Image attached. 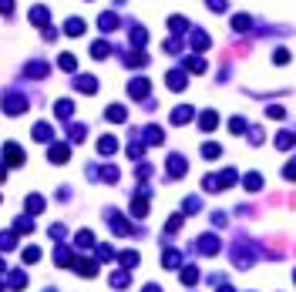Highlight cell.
<instances>
[{
  "label": "cell",
  "instance_id": "7a4b0ae2",
  "mask_svg": "<svg viewBox=\"0 0 296 292\" xmlns=\"http://www.w3.org/2000/svg\"><path fill=\"white\" fill-rule=\"evenodd\" d=\"M4 161H11V165H21L24 161V151L17 145H4Z\"/></svg>",
  "mask_w": 296,
  "mask_h": 292
},
{
  "label": "cell",
  "instance_id": "836d02e7",
  "mask_svg": "<svg viewBox=\"0 0 296 292\" xmlns=\"http://www.w3.org/2000/svg\"><path fill=\"white\" fill-rule=\"evenodd\" d=\"M91 242H94L91 232H81V235H78V245H91Z\"/></svg>",
  "mask_w": 296,
  "mask_h": 292
},
{
  "label": "cell",
  "instance_id": "1f68e13d",
  "mask_svg": "<svg viewBox=\"0 0 296 292\" xmlns=\"http://www.w3.org/2000/svg\"><path fill=\"white\" fill-rule=\"evenodd\" d=\"M283 175H286L289 181H296V161H289V165H286V168H283Z\"/></svg>",
  "mask_w": 296,
  "mask_h": 292
},
{
  "label": "cell",
  "instance_id": "83f0119b",
  "mask_svg": "<svg viewBox=\"0 0 296 292\" xmlns=\"http://www.w3.org/2000/svg\"><path fill=\"white\" fill-rule=\"evenodd\" d=\"M108 118L111 121H125V108H108Z\"/></svg>",
  "mask_w": 296,
  "mask_h": 292
},
{
  "label": "cell",
  "instance_id": "52a82bcc",
  "mask_svg": "<svg viewBox=\"0 0 296 292\" xmlns=\"http://www.w3.org/2000/svg\"><path fill=\"white\" fill-rule=\"evenodd\" d=\"M64 31H68L71 37H78V34H84V21H81V17H71V21H68V27H64Z\"/></svg>",
  "mask_w": 296,
  "mask_h": 292
},
{
  "label": "cell",
  "instance_id": "ba28073f",
  "mask_svg": "<svg viewBox=\"0 0 296 292\" xmlns=\"http://www.w3.org/2000/svg\"><path fill=\"white\" fill-rule=\"evenodd\" d=\"M169 88L172 91H182L185 88V74H182V71H172V74H169Z\"/></svg>",
  "mask_w": 296,
  "mask_h": 292
},
{
  "label": "cell",
  "instance_id": "74e56055",
  "mask_svg": "<svg viewBox=\"0 0 296 292\" xmlns=\"http://www.w3.org/2000/svg\"><path fill=\"white\" fill-rule=\"evenodd\" d=\"M145 292H162V289H159V285H148V289H145Z\"/></svg>",
  "mask_w": 296,
  "mask_h": 292
},
{
  "label": "cell",
  "instance_id": "ac0fdd59",
  "mask_svg": "<svg viewBox=\"0 0 296 292\" xmlns=\"http://www.w3.org/2000/svg\"><path fill=\"white\" fill-rule=\"evenodd\" d=\"M98 148H101V155H111L114 148H118V141H114V138H101V145Z\"/></svg>",
  "mask_w": 296,
  "mask_h": 292
},
{
  "label": "cell",
  "instance_id": "e0dca14e",
  "mask_svg": "<svg viewBox=\"0 0 296 292\" xmlns=\"http://www.w3.org/2000/svg\"><path fill=\"white\" fill-rule=\"evenodd\" d=\"M185 64H189V71H195V74H202V71H205V61H202V57H189Z\"/></svg>",
  "mask_w": 296,
  "mask_h": 292
},
{
  "label": "cell",
  "instance_id": "7402d4cb",
  "mask_svg": "<svg viewBox=\"0 0 296 292\" xmlns=\"http://www.w3.org/2000/svg\"><path fill=\"white\" fill-rule=\"evenodd\" d=\"M34 138H37V141H47V138H51V128H47V124H37V128H34Z\"/></svg>",
  "mask_w": 296,
  "mask_h": 292
},
{
  "label": "cell",
  "instance_id": "9a60e30c",
  "mask_svg": "<svg viewBox=\"0 0 296 292\" xmlns=\"http://www.w3.org/2000/svg\"><path fill=\"white\" fill-rule=\"evenodd\" d=\"M202 155L209 158V161H216V158L222 155V148H219V145H202Z\"/></svg>",
  "mask_w": 296,
  "mask_h": 292
},
{
  "label": "cell",
  "instance_id": "4dcf8cb0",
  "mask_svg": "<svg viewBox=\"0 0 296 292\" xmlns=\"http://www.w3.org/2000/svg\"><path fill=\"white\" fill-rule=\"evenodd\" d=\"M61 68H64V71H74V57H71V54H61Z\"/></svg>",
  "mask_w": 296,
  "mask_h": 292
},
{
  "label": "cell",
  "instance_id": "30bf717a",
  "mask_svg": "<svg viewBox=\"0 0 296 292\" xmlns=\"http://www.w3.org/2000/svg\"><path fill=\"white\" fill-rule=\"evenodd\" d=\"M199 248H202L205 255H212V252H216V248H219V242H216V235H202V242H199Z\"/></svg>",
  "mask_w": 296,
  "mask_h": 292
},
{
  "label": "cell",
  "instance_id": "d4e9b609",
  "mask_svg": "<svg viewBox=\"0 0 296 292\" xmlns=\"http://www.w3.org/2000/svg\"><path fill=\"white\" fill-rule=\"evenodd\" d=\"M57 114H61V118H68L71 111H74V108H71V101H57V108H54Z\"/></svg>",
  "mask_w": 296,
  "mask_h": 292
},
{
  "label": "cell",
  "instance_id": "44dd1931",
  "mask_svg": "<svg viewBox=\"0 0 296 292\" xmlns=\"http://www.w3.org/2000/svg\"><path fill=\"white\" fill-rule=\"evenodd\" d=\"M273 64H289V51H286V47H279L273 54Z\"/></svg>",
  "mask_w": 296,
  "mask_h": 292
},
{
  "label": "cell",
  "instance_id": "4316f807",
  "mask_svg": "<svg viewBox=\"0 0 296 292\" xmlns=\"http://www.w3.org/2000/svg\"><path fill=\"white\" fill-rule=\"evenodd\" d=\"M91 54H94V57H108V44H104V41H98V44L91 47Z\"/></svg>",
  "mask_w": 296,
  "mask_h": 292
},
{
  "label": "cell",
  "instance_id": "d6986e66",
  "mask_svg": "<svg viewBox=\"0 0 296 292\" xmlns=\"http://www.w3.org/2000/svg\"><path fill=\"white\" fill-rule=\"evenodd\" d=\"M27 208H31V212H41V208H44V198H41V195H31V198H27Z\"/></svg>",
  "mask_w": 296,
  "mask_h": 292
},
{
  "label": "cell",
  "instance_id": "5bb4252c",
  "mask_svg": "<svg viewBox=\"0 0 296 292\" xmlns=\"http://www.w3.org/2000/svg\"><path fill=\"white\" fill-rule=\"evenodd\" d=\"M169 171L175 175V178H179V175H185V161H182V158H172V161H169Z\"/></svg>",
  "mask_w": 296,
  "mask_h": 292
},
{
  "label": "cell",
  "instance_id": "ffe728a7",
  "mask_svg": "<svg viewBox=\"0 0 296 292\" xmlns=\"http://www.w3.org/2000/svg\"><path fill=\"white\" fill-rule=\"evenodd\" d=\"M185 24H189L185 17H172V21H169V27L175 31V34H182V31H185Z\"/></svg>",
  "mask_w": 296,
  "mask_h": 292
},
{
  "label": "cell",
  "instance_id": "d6a6232c",
  "mask_svg": "<svg viewBox=\"0 0 296 292\" xmlns=\"http://www.w3.org/2000/svg\"><path fill=\"white\" fill-rule=\"evenodd\" d=\"M24 258H27V262H37V258H41V248H27Z\"/></svg>",
  "mask_w": 296,
  "mask_h": 292
},
{
  "label": "cell",
  "instance_id": "277c9868",
  "mask_svg": "<svg viewBox=\"0 0 296 292\" xmlns=\"http://www.w3.org/2000/svg\"><path fill=\"white\" fill-rule=\"evenodd\" d=\"M24 108H27L24 98H7V101H4V111H11V114H21Z\"/></svg>",
  "mask_w": 296,
  "mask_h": 292
},
{
  "label": "cell",
  "instance_id": "6da1fadb",
  "mask_svg": "<svg viewBox=\"0 0 296 292\" xmlns=\"http://www.w3.org/2000/svg\"><path fill=\"white\" fill-rule=\"evenodd\" d=\"M216 124H219V114L216 111H202V114H199V128H202V131H212Z\"/></svg>",
  "mask_w": 296,
  "mask_h": 292
},
{
  "label": "cell",
  "instance_id": "3957f363",
  "mask_svg": "<svg viewBox=\"0 0 296 292\" xmlns=\"http://www.w3.org/2000/svg\"><path fill=\"white\" fill-rule=\"evenodd\" d=\"M128 91H131V98H145V94H148V81L145 78H135L131 84H128Z\"/></svg>",
  "mask_w": 296,
  "mask_h": 292
},
{
  "label": "cell",
  "instance_id": "8d00e7d4",
  "mask_svg": "<svg viewBox=\"0 0 296 292\" xmlns=\"http://www.w3.org/2000/svg\"><path fill=\"white\" fill-rule=\"evenodd\" d=\"M14 11V0H0V14H11Z\"/></svg>",
  "mask_w": 296,
  "mask_h": 292
},
{
  "label": "cell",
  "instance_id": "2e32d148",
  "mask_svg": "<svg viewBox=\"0 0 296 292\" xmlns=\"http://www.w3.org/2000/svg\"><path fill=\"white\" fill-rule=\"evenodd\" d=\"M31 21L47 24V7H31Z\"/></svg>",
  "mask_w": 296,
  "mask_h": 292
},
{
  "label": "cell",
  "instance_id": "f1b7e54d",
  "mask_svg": "<svg viewBox=\"0 0 296 292\" xmlns=\"http://www.w3.org/2000/svg\"><path fill=\"white\" fill-rule=\"evenodd\" d=\"M145 61H148V57H145V54H138V51H135V54H128V64H131V68H138V64H145Z\"/></svg>",
  "mask_w": 296,
  "mask_h": 292
},
{
  "label": "cell",
  "instance_id": "cb8c5ba5",
  "mask_svg": "<svg viewBox=\"0 0 296 292\" xmlns=\"http://www.w3.org/2000/svg\"><path fill=\"white\" fill-rule=\"evenodd\" d=\"M17 245V238L11 235V232H4V235H0V248H14Z\"/></svg>",
  "mask_w": 296,
  "mask_h": 292
},
{
  "label": "cell",
  "instance_id": "4fadbf2b",
  "mask_svg": "<svg viewBox=\"0 0 296 292\" xmlns=\"http://www.w3.org/2000/svg\"><path fill=\"white\" fill-rule=\"evenodd\" d=\"M246 188H249V191H259L262 188V175H256V171L246 175Z\"/></svg>",
  "mask_w": 296,
  "mask_h": 292
},
{
  "label": "cell",
  "instance_id": "ab89813d",
  "mask_svg": "<svg viewBox=\"0 0 296 292\" xmlns=\"http://www.w3.org/2000/svg\"><path fill=\"white\" fill-rule=\"evenodd\" d=\"M0 269H4V265H0Z\"/></svg>",
  "mask_w": 296,
  "mask_h": 292
},
{
  "label": "cell",
  "instance_id": "f35d334b",
  "mask_svg": "<svg viewBox=\"0 0 296 292\" xmlns=\"http://www.w3.org/2000/svg\"><path fill=\"white\" fill-rule=\"evenodd\" d=\"M219 292H232V289H229V285H222V289H219Z\"/></svg>",
  "mask_w": 296,
  "mask_h": 292
},
{
  "label": "cell",
  "instance_id": "8992f818",
  "mask_svg": "<svg viewBox=\"0 0 296 292\" xmlns=\"http://www.w3.org/2000/svg\"><path fill=\"white\" fill-rule=\"evenodd\" d=\"M249 27H252V21L246 17V14H236V17H232V31H239L242 34V31H249Z\"/></svg>",
  "mask_w": 296,
  "mask_h": 292
},
{
  "label": "cell",
  "instance_id": "f546056e",
  "mask_svg": "<svg viewBox=\"0 0 296 292\" xmlns=\"http://www.w3.org/2000/svg\"><path fill=\"white\" fill-rule=\"evenodd\" d=\"M205 4H209V11H216V14L226 11V0H205Z\"/></svg>",
  "mask_w": 296,
  "mask_h": 292
},
{
  "label": "cell",
  "instance_id": "484cf974",
  "mask_svg": "<svg viewBox=\"0 0 296 292\" xmlns=\"http://www.w3.org/2000/svg\"><path fill=\"white\" fill-rule=\"evenodd\" d=\"M195 279H199V269H185L182 272V282H185V285H192Z\"/></svg>",
  "mask_w": 296,
  "mask_h": 292
},
{
  "label": "cell",
  "instance_id": "8fae6325",
  "mask_svg": "<svg viewBox=\"0 0 296 292\" xmlns=\"http://www.w3.org/2000/svg\"><path fill=\"white\" fill-rule=\"evenodd\" d=\"M189 118H192V108H175V111H172V121L175 124H185Z\"/></svg>",
  "mask_w": 296,
  "mask_h": 292
},
{
  "label": "cell",
  "instance_id": "7c38bea8",
  "mask_svg": "<svg viewBox=\"0 0 296 292\" xmlns=\"http://www.w3.org/2000/svg\"><path fill=\"white\" fill-rule=\"evenodd\" d=\"M101 31H114V27H118V17H114V14H101Z\"/></svg>",
  "mask_w": 296,
  "mask_h": 292
},
{
  "label": "cell",
  "instance_id": "9c48e42d",
  "mask_svg": "<svg viewBox=\"0 0 296 292\" xmlns=\"http://www.w3.org/2000/svg\"><path fill=\"white\" fill-rule=\"evenodd\" d=\"M68 155H71L68 145H54L51 148V161H68Z\"/></svg>",
  "mask_w": 296,
  "mask_h": 292
},
{
  "label": "cell",
  "instance_id": "d590c367",
  "mask_svg": "<svg viewBox=\"0 0 296 292\" xmlns=\"http://www.w3.org/2000/svg\"><path fill=\"white\" fill-rule=\"evenodd\" d=\"M121 262H125L128 269H131V265H135V262H138V255H135V252H125V255H121Z\"/></svg>",
  "mask_w": 296,
  "mask_h": 292
},
{
  "label": "cell",
  "instance_id": "e575fe53",
  "mask_svg": "<svg viewBox=\"0 0 296 292\" xmlns=\"http://www.w3.org/2000/svg\"><path fill=\"white\" fill-rule=\"evenodd\" d=\"M276 145H279V148H289V145H293V135H279V138H276Z\"/></svg>",
  "mask_w": 296,
  "mask_h": 292
},
{
  "label": "cell",
  "instance_id": "5b68a950",
  "mask_svg": "<svg viewBox=\"0 0 296 292\" xmlns=\"http://www.w3.org/2000/svg\"><path fill=\"white\" fill-rule=\"evenodd\" d=\"M192 47L195 51H205V47H209V34H205V31H192Z\"/></svg>",
  "mask_w": 296,
  "mask_h": 292
},
{
  "label": "cell",
  "instance_id": "603a6c76",
  "mask_svg": "<svg viewBox=\"0 0 296 292\" xmlns=\"http://www.w3.org/2000/svg\"><path fill=\"white\" fill-rule=\"evenodd\" d=\"M229 128H232V135H242V131H246V121H242V118H232Z\"/></svg>",
  "mask_w": 296,
  "mask_h": 292
}]
</instances>
